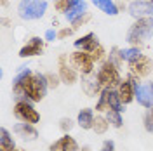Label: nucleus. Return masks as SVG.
<instances>
[{
    "instance_id": "1",
    "label": "nucleus",
    "mask_w": 153,
    "mask_h": 151,
    "mask_svg": "<svg viewBox=\"0 0 153 151\" xmlns=\"http://www.w3.org/2000/svg\"><path fill=\"white\" fill-rule=\"evenodd\" d=\"M47 78L40 71H33L21 85H12V92L18 99H28L31 103H42L47 95Z\"/></svg>"
},
{
    "instance_id": "2",
    "label": "nucleus",
    "mask_w": 153,
    "mask_h": 151,
    "mask_svg": "<svg viewBox=\"0 0 153 151\" xmlns=\"http://www.w3.org/2000/svg\"><path fill=\"white\" fill-rule=\"evenodd\" d=\"M153 37V19L146 18V19H136L131 28L127 31V44L132 47H143L144 44Z\"/></svg>"
},
{
    "instance_id": "3",
    "label": "nucleus",
    "mask_w": 153,
    "mask_h": 151,
    "mask_svg": "<svg viewBox=\"0 0 153 151\" xmlns=\"http://www.w3.org/2000/svg\"><path fill=\"white\" fill-rule=\"evenodd\" d=\"M96 76H97V82L101 84L103 89H117L124 80L122 73H120V68L113 64L111 61H108V59L99 64L97 71H96Z\"/></svg>"
},
{
    "instance_id": "4",
    "label": "nucleus",
    "mask_w": 153,
    "mask_h": 151,
    "mask_svg": "<svg viewBox=\"0 0 153 151\" xmlns=\"http://www.w3.org/2000/svg\"><path fill=\"white\" fill-rule=\"evenodd\" d=\"M47 7V0H19L18 16L23 21H37L45 16Z\"/></svg>"
},
{
    "instance_id": "5",
    "label": "nucleus",
    "mask_w": 153,
    "mask_h": 151,
    "mask_svg": "<svg viewBox=\"0 0 153 151\" xmlns=\"http://www.w3.org/2000/svg\"><path fill=\"white\" fill-rule=\"evenodd\" d=\"M12 113L16 116L18 122L23 123H30V125H37L40 122V113L38 110L33 106L31 101L28 99H16L14 108H12Z\"/></svg>"
},
{
    "instance_id": "6",
    "label": "nucleus",
    "mask_w": 153,
    "mask_h": 151,
    "mask_svg": "<svg viewBox=\"0 0 153 151\" xmlns=\"http://www.w3.org/2000/svg\"><path fill=\"white\" fill-rule=\"evenodd\" d=\"M68 59H70V64L75 68L82 76H87V75L96 73V63L92 61V57H91L89 52L75 50V52H71V54L68 56Z\"/></svg>"
},
{
    "instance_id": "7",
    "label": "nucleus",
    "mask_w": 153,
    "mask_h": 151,
    "mask_svg": "<svg viewBox=\"0 0 153 151\" xmlns=\"http://www.w3.org/2000/svg\"><path fill=\"white\" fill-rule=\"evenodd\" d=\"M57 75L61 78V84L68 85V87H71V85H75L78 82L80 73L70 64L68 54H61V56L57 57Z\"/></svg>"
},
{
    "instance_id": "8",
    "label": "nucleus",
    "mask_w": 153,
    "mask_h": 151,
    "mask_svg": "<svg viewBox=\"0 0 153 151\" xmlns=\"http://www.w3.org/2000/svg\"><path fill=\"white\" fill-rule=\"evenodd\" d=\"M129 78H132L134 85H136V101L139 106H143L146 110H152L153 108V87L152 82H141L134 76L127 75Z\"/></svg>"
},
{
    "instance_id": "9",
    "label": "nucleus",
    "mask_w": 153,
    "mask_h": 151,
    "mask_svg": "<svg viewBox=\"0 0 153 151\" xmlns=\"http://www.w3.org/2000/svg\"><path fill=\"white\" fill-rule=\"evenodd\" d=\"M152 73H153V59L146 54H143L137 61H134L132 64H129V75L137 78V80H144V78L152 76Z\"/></svg>"
},
{
    "instance_id": "10",
    "label": "nucleus",
    "mask_w": 153,
    "mask_h": 151,
    "mask_svg": "<svg viewBox=\"0 0 153 151\" xmlns=\"http://www.w3.org/2000/svg\"><path fill=\"white\" fill-rule=\"evenodd\" d=\"M44 47H45V38L31 37L28 40V44H25L19 49V57L21 59H30V57L40 56L44 52Z\"/></svg>"
},
{
    "instance_id": "11",
    "label": "nucleus",
    "mask_w": 153,
    "mask_h": 151,
    "mask_svg": "<svg viewBox=\"0 0 153 151\" xmlns=\"http://www.w3.org/2000/svg\"><path fill=\"white\" fill-rule=\"evenodd\" d=\"M127 10L134 19H146V18L153 19V5L148 0H132L129 4Z\"/></svg>"
},
{
    "instance_id": "12",
    "label": "nucleus",
    "mask_w": 153,
    "mask_h": 151,
    "mask_svg": "<svg viewBox=\"0 0 153 151\" xmlns=\"http://www.w3.org/2000/svg\"><path fill=\"white\" fill-rule=\"evenodd\" d=\"M117 92H118V97L124 106H129L136 101V85H134L132 78H124L122 84L117 87Z\"/></svg>"
},
{
    "instance_id": "13",
    "label": "nucleus",
    "mask_w": 153,
    "mask_h": 151,
    "mask_svg": "<svg viewBox=\"0 0 153 151\" xmlns=\"http://www.w3.org/2000/svg\"><path fill=\"white\" fill-rule=\"evenodd\" d=\"M49 151H80V144L70 134H63L59 139L49 146Z\"/></svg>"
},
{
    "instance_id": "14",
    "label": "nucleus",
    "mask_w": 153,
    "mask_h": 151,
    "mask_svg": "<svg viewBox=\"0 0 153 151\" xmlns=\"http://www.w3.org/2000/svg\"><path fill=\"white\" fill-rule=\"evenodd\" d=\"M99 44H101V42L97 40L96 33H92V31H89V33H85V35L78 37L75 42H73V45H75L76 50H84V52H89V54H91Z\"/></svg>"
},
{
    "instance_id": "15",
    "label": "nucleus",
    "mask_w": 153,
    "mask_h": 151,
    "mask_svg": "<svg viewBox=\"0 0 153 151\" xmlns=\"http://www.w3.org/2000/svg\"><path fill=\"white\" fill-rule=\"evenodd\" d=\"M14 134L21 141L26 142H33L38 139V130L35 129V125H30V123H23V122L16 123L14 125Z\"/></svg>"
},
{
    "instance_id": "16",
    "label": "nucleus",
    "mask_w": 153,
    "mask_h": 151,
    "mask_svg": "<svg viewBox=\"0 0 153 151\" xmlns=\"http://www.w3.org/2000/svg\"><path fill=\"white\" fill-rule=\"evenodd\" d=\"M82 90L85 92L87 97H94V95L101 94L103 87H101V84L97 82V76H96V73H92V75H87V76H82Z\"/></svg>"
},
{
    "instance_id": "17",
    "label": "nucleus",
    "mask_w": 153,
    "mask_h": 151,
    "mask_svg": "<svg viewBox=\"0 0 153 151\" xmlns=\"http://www.w3.org/2000/svg\"><path fill=\"white\" fill-rule=\"evenodd\" d=\"M94 108H82L76 115V125L82 130H92L94 125Z\"/></svg>"
},
{
    "instance_id": "18",
    "label": "nucleus",
    "mask_w": 153,
    "mask_h": 151,
    "mask_svg": "<svg viewBox=\"0 0 153 151\" xmlns=\"http://www.w3.org/2000/svg\"><path fill=\"white\" fill-rule=\"evenodd\" d=\"M84 14H87V2L85 0H71L70 9H68V12L65 14V18H66L70 23H73L75 19H78L80 16H84Z\"/></svg>"
},
{
    "instance_id": "19",
    "label": "nucleus",
    "mask_w": 153,
    "mask_h": 151,
    "mask_svg": "<svg viewBox=\"0 0 153 151\" xmlns=\"http://www.w3.org/2000/svg\"><path fill=\"white\" fill-rule=\"evenodd\" d=\"M92 2V5H94L96 9H99L101 12H105L106 16H117L120 9H118V4H115L113 0H91Z\"/></svg>"
},
{
    "instance_id": "20",
    "label": "nucleus",
    "mask_w": 153,
    "mask_h": 151,
    "mask_svg": "<svg viewBox=\"0 0 153 151\" xmlns=\"http://www.w3.org/2000/svg\"><path fill=\"white\" fill-rule=\"evenodd\" d=\"M141 56H143V54H141V49L139 47H132V45H129V47L120 49V57H122V61L127 63V64H132L134 61H137Z\"/></svg>"
},
{
    "instance_id": "21",
    "label": "nucleus",
    "mask_w": 153,
    "mask_h": 151,
    "mask_svg": "<svg viewBox=\"0 0 153 151\" xmlns=\"http://www.w3.org/2000/svg\"><path fill=\"white\" fill-rule=\"evenodd\" d=\"M14 148H16V142H14L12 134H10L5 127H2V129H0V150L12 151Z\"/></svg>"
},
{
    "instance_id": "22",
    "label": "nucleus",
    "mask_w": 153,
    "mask_h": 151,
    "mask_svg": "<svg viewBox=\"0 0 153 151\" xmlns=\"http://www.w3.org/2000/svg\"><path fill=\"white\" fill-rule=\"evenodd\" d=\"M111 125H110V122H108V118H106L105 115H96L94 118V125H92V130H94V134H97V135H103V134L108 132V129H110Z\"/></svg>"
},
{
    "instance_id": "23",
    "label": "nucleus",
    "mask_w": 153,
    "mask_h": 151,
    "mask_svg": "<svg viewBox=\"0 0 153 151\" xmlns=\"http://www.w3.org/2000/svg\"><path fill=\"white\" fill-rule=\"evenodd\" d=\"M31 73H33V70H31V68L19 66L18 71H16V75H14V78H12V85H21L30 75H31Z\"/></svg>"
},
{
    "instance_id": "24",
    "label": "nucleus",
    "mask_w": 153,
    "mask_h": 151,
    "mask_svg": "<svg viewBox=\"0 0 153 151\" xmlns=\"http://www.w3.org/2000/svg\"><path fill=\"white\" fill-rule=\"evenodd\" d=\"M105 116L108 118V122H110V125H111L113 129H120V127L124 125L122 113H120V111H117V110H110V111H108Z\"/></svg>"
},
{
    "instance_id": "25",
    "label": "nucleus",
    "mask_w": 153,
    "mask_h": 151,
    "mask_svg": "<svg viewBox=\"0 0 153 151\" xmlns=\"http://www.w3.org/2000/svg\"><path fill=\"white\" fill-rule=\"evenodd\" d=\"M91 57H92V61H94L96 64H101V63H105L106 59H108V54H106V49L103 47V44H99V45L91 52Z\"/></svg>"
},
{
    "instance_id": "26",
    "label": "nucleus",
    "mask_w": 153,
    "mask_h": 151,
    "mask_svg": "<svg viewBox=\"0 0 153 151\" xmlns=\"http://www.w3.org/2000/svg\"><path fill=\"white\" fill-rule=\"evenodd\" d=\"M45 78H47L49 90H56V89H59V85H61V78H59V75H57V73L49 71V73H45Z\"/></svg>"
},
{
    "instance_id": "27",
    "label": "nucleus",
    "mask_w": 153,
    "mask_h": 151,
    "mask_svg": "<svg viewBox=\"0 0 153 151\" xmlns=\"http://www.w3.org/2000/svg\"><path fill=\"white\" fill-rule=\"evenodd\" d=\"M73 127H75V122H73L71 118H68V116H63V118L59 120V130L63 134H70Z\"/></svg>"
},
{
    "instance_id": "28",
    "label": "nucleus",
    "mask_w": 153,
    "mask_h": 151,
    "mask_svg": "<svg viewBox=\"0 0 153 151\" xmlns=\"http://www.w3.org/2000/svg\"><path fill=\"white\" fill-rule=\"evenodd\" d=\"M143 127L148 134H153V115L152 111H146L143 116Z\"/></svg>"
},
{
    "instance_id": "29",
    "label": "nucleus",
    "mask_w": 153,
    "mask_h": 151,
    "mask_svg": "<svg viewBox=\"0 0 153 151\" xmlns=\"http://www.w3.org/2000/svg\"><path fill=\"white\" fill-rule=\"evenodd\" d=\"M70 4H71V0H56L54 2V9H56V12L66 14L68 9H70Z\"/></svg>"
},
{
    "instance_id": "30",
    "label": "nucleus",
    "mask_w": 153,
    "mask_h": 151,
    "mask_svg": "<svg viewBox=\"0 0 153 151\" xmlns=\"http://www.w3.org/2000/svg\"><path fill=\"white\" fill-rule=\"evenodd\" d=\"M73 33H75V28H71V26H70V28H68V26H63V28L57 31V40H66V38H70Z\"/></svg>"
},
{
    "instance_id": "31",
    "label": "nucleus",
    "mask_w": 153,
    "mask_h": 151,
    "mask_svg": "<svg viewBox=\"0 0 153 151\" xmlns=\"http://www.w3.org/2000/svg\"><path fill=\"white\" fill-rule=\"evenodd\" d=\"M89 19H91V14L87 12V14H84V16H80V18H78V19H75V21L71 23V28L78 30V28H80V26H84V24H85V23H87V21H89Z\"/></svg>"
},
{
    "instance_id": "32",
    "label": "nucleus",
    "mask_w": 153,
    "mask_h": 151,
    "mask_svg": "<svg viewBox=\"0 0 153 151\" xmlns=\"http://www.w3.org/2000/svg\"><path fill=\"white\" fill-rule=\"evenodd\" d=\"M97 151H117L115 150V141H111V139H106V141L101 142V148Z\"/></svg>"
},
{
    "instance_id": "33",
    "label": "nucleus",
    "mask_w": 153,
    "mask_h": 151,
    "mask_svg": "<svg viewBox=\"0 0 153 151\" xmlns=\"http://www.w3.org/2000/svg\"><path fill=\"white\" fill-rule=\"evenodd\" d=\"M44 38H45V42H54L57 38V31H54L52 28L45 30V35H44Z\"/></svg>"
},
{
    "instance_id": "34",
    "label": "nucleus",
    "mask_w": 153,
    "mask_h": 151,
    "mask_svg": "<svg viewBox=\"0 0 153 151\" xmlns=\"http://www.w3.org/2000/svg\"><path fill=\"white\" fill-rule=\"evenodd\" d=\"M80 151H92V148H91L89 144H84V146L80 148Z\"/></svg>"
},
{
    "instance_id": "35",
    "label": "nucleus",
    "mask_w": 153,
    "mask_h": 151,
    "mask_svg": "<svg viewBox=\"0 0 153 151\" xmlns=\"http://www.w3.org/2000/svg\"><path fill=\"white\" fill-rule=\"evenodd\" d=\"M12 151H26V150H25V148H21V146H16Z\"/></svg>"
},
{
    "instance_id": "36",
    "label": "nucleus",
    "mask_w": 153,
    "mask_h": 151,
    "mask_svg": "<svg viewBox=\"0 0 153 151\" xmlns=\"http://www.w3.org/2000/svg\"><path fill=\"white\" fill-rule=\"evenodd\" d=\"M2 7H7V0H2Z\"/></svg>"
},
{
    "instance_id": "37",
    "label": "nucleus",
    "mask_w": 153,
    "mask_h": 151,
    "mask_svg": "<svg viewBox=\"0 0 153 151\" xmlns=\"http://www.w3.org/2000/svg\"><path fill=\"white\" fill-rule=\"evenodd\" d=\"M148 2H150V4H152V5H153V0H148Z\"/></svg>"
},
{
    "instance_id": "38",
    "label": "nucleus",
    "mask_w": 153,
    "mask_h": 151,
    "mask_svg": "<svg viewBox=\"0 0 153 151\" xmlns=\"http://www.w3.org/2000/svg\"><path fill=\"white\" fill-rule=\"evenodd\" d=\"M122 2H129V0H122ZM131 2H132V0H131Z\"/></svg>"
},
{
    "instance_id": "39",
    "label": "nucleus",
    "mask_w": 153,
    "mask_h": 151,
    "mask_svg": "<svg viewBox=\"0 0 153 151\" xmlns=\"http://www.w3.org/2000/svg\"><path fill=\"white\" fill-rule=\"evenodd\" d=\"M150 111H152V115H153V108H152V110H150Z\"/></svg>"
},
{
    "instance_id": "40",
    "label": "nucleus",
    "mask_w": 153,
    "mask_h": 151,
    "mask_svg": "<svg viewBox=\"0 0 153 151\" xmlns=\"http://www.w3.org/2000/svg\"><path fill=\"white\" fill-rule=\"evenodd\" d=\"M152 87H153V80H152Z\"/></svg>"
},
{
    "instance_id": "41",
    "label": "nucleus",
    "mask_w": 153,
    "mask_h": 151,
    "mask_svg": "<svg viewBox=\"0 0 153 151\" xmlns=\"http://www.w3.org/2000/svg\"><path fill=\"white\" fill-rule=\"evenodd\" d=\"M0 151H5V150H0Z\"/></svg>"
},
{
    "instance_id": "42",
    "label": "nucleus",
    "mask_w": 153,
    "mask_h": 151,
    "mask_svg": "<svg viewBox=\"0 0 153 151\" xmlns=\"http://www.w3.org/2000/svg\"><path fill=\"white\" fill-rule=\"evenodd\" d=\"M52 2H56V0H52Z\"/></svg>"
}]
</instances>
